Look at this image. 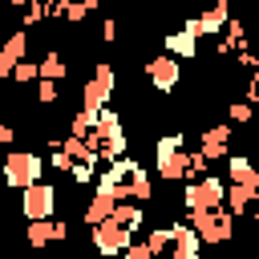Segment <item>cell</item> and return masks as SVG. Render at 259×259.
<instances>
[{
	"label": "cell",
	"mask_w": 259,
	"mask_h": 259,
	"mask_svg": "<svg viewBox=\"0 0 259 259\" xmlns=\"http://www.w3.org/2000/svg\"><path fill=\"white\" fill-rule=\"evenodd\" d=\"M190 166V138L186 134H162L154 146V174L162 182H186Z\"/></svg>",
	"instance_id": "cell-1"
},
{
	"label": "cell",
	"mask_w": 259,
	"mask_h": 259,
	"mask_svg": "<svg viewBox=\"0 0 259 259\" xmlns=\"http://www.w3.org/2000/svg\"><path fill=\"white\" fill-rule=\"evenodd\" d=\"M45 158L40 154H32V150H8V158L0 162V178H4V186L8 190H28V186H36L40 182V174H45Z\"/></svg>",
	"instance_id": "cell-2"
},
{
	"label": "cell",
	"mask_w": 259,
	"mask_h": 259,
	"mask_svg": "<svg viewBox=\"0 0 259 259\" xmlns=\"http://www.w3.org/2000/svg\"><path fill=\"white\" fill-rule=\"evenodd\" d=\"M186 227H190L202 243L219 247V243H227V239L235 235V214H231L227 206H219V210H198V214H186Z\"/></svg>",
	"instance_id": "cell-3"
},
{
	"label": "cell",
	"mask_w": 259,
	"mask_h": 259,
	"mask_svg": "<svg viewBox=\"0 0 259 259\" xmlns=\"http://www.w3.org/2000/svg\"><path fill=\"white\" fill-rule=\"evenodd\" d=\"M223 202H227V182L214 178V174H206V178H198V182H186V190H182V206H186V214L219 210Z\"/></svg>",
	"instance_id": "cell-4"
},
{
	"label": "cell",
	"mask_w": 259,
	"mask_h": 259,
	"mask_svg": "<svg viewBox=\"0 0 259 259\" xmlns=\"http://www.w3.org/2000/svg\"><path fill=\"white\" fill-rule=\"evenodd\" d=\"M113 89H117V73H113V65H109V61H97V69L89 73V81H85V89H81V109L101 113V109L109 105Z\"/></svg>",
	"instance_id": "cell-5"
},
{
	"label": "cell",
	"mask_w": 259,
	"mask_h": 259,
	"mask_svg": "<svg viewBox=\"0 0 259 259\" xmlns=\"http://www.w3.org/2000/svg\"><path fill=\"white\" fill-rule=\"evenodd\" d=\"M89 243L97 247V255H105V259H117V255H125V251H130V243H134V231H125V227H117L113 219H105L101 227H93V231H89Z\"/></svg>",
	"instance_id": "cell-6"
},
{
	"label": "cell",
	"mask_w": 259,
	"mask_h": 259,
	"mask_svg": "<svg viewBox=\"0 0 259 259\" xmlns=\"http://www.w3.org/2000/svg\"><path fill=\"white\" fill-rule=\"evenodd\" d=\"M53 210H57V186L36 182V186H28L20 194V214L28 223H45V219H53Z\"/></svg>",
	"instance_id": "cell-7"
},
{
	"label": "cell",
	"mask_w": 259,
	"mask_h": 259,
	"mask_svg": "<svg viewBox=\"0 0 259 259\" xmlns=\"http://www.w3.org/2000/svg\"><path fill=\"white\" fill-rule=\"evenodd\" d=\"M146 77H150V85H154L158 93H174V89H178V81H182V61H174V57L158 53V57L146 65Z\"/></svg>",
	"instance_id": "cell-8"
},
{
	"label": "cell",
	"mask_w": 259,
	"mask_h": 259,
	"mask_svg": "<svg viewBox=\"0 0 259 259\" xmlns=\"http://www.w3.org/2000/svg\"><path fill=\"white\" fill-rule=\"evenodd\" d=\"M227 24H231V4L219 0V4H210L206 12H198L194 20H186L182 28L194 32V36H206V32H227Z\"/></svg>",
	"instance_id": "cell-9"
},
{
	"label": "cell",
	"mask_w": 259,
	"mask_h": 259,
	"mask_svg": "<svg viewBox=\"0 0 259 259\" xmlns=\"http://www.w3.org/2000/svg\"><path fill=\"white\" fill-rule=\"evenodd\" d=\"M231 125H210V130H202L198 134V154L206 158V162H223V158H231L227 150H231Z\"/></svg>",
	"instance_id": "cell-10"
},
{
	"label": "cell",
	"mask_w": 259,
	"mask_h": 259,
	"mask_svg": "<svg viewBox=\"0 0 259 259\" xmlns=\"http://www.w3.org/2000/svg\"><path fill=\"white\" fill-rule=\"evenodd\" d=\"M166 259H202V239L186 223H170V255Z\"/></svg>",
	"instance_id": "cell-11"
},
{
	"label": "cell",
	"mask_w": 259,
	"mask_h": 259,
	"mask_svg": "<svg viewBox=\"0 0 259 259\" xmlns=\"http://www.w3.org/2000/svg\"><path fill=\"white\" fill-rule=\"evenodd\" d=\"M24 239H28V247H49V243H65L69 239V223L65 219H45V223H28V231H24Z\"/></svg>",
	"instance_id": "cell-12"
},
{
	"label": "cell",
	"mask_w": 259,
	"mask_h": 259,
	"mask_svg": "<svg viewBox=\"0 0 259 259\" xmlns=\"http://www.w3.org/2000/svg\"><path fill=\"white\" fill-rule=\"evenodd\" d=\"M24 53H28V32H20V28H16V32L0 45V81L16 73V65L24 61Z\"/></svg>",
	"instance_id": "cell-13"
},
{
	"label": "cell",
	"mask_w": 259,
	"mask_h": 259,
	"mask_svg": "<svg viewBox=\"0 0 259 259\" xmlns=\"http://www.w3.org/2000/svg\"><path fill=\"white\" fill-rule=\"evenodd\" d=\"M113 206H117V194L113 190H105V186H97L93 190V198H89V206H85V227L93 231V227H101L109 214H113Z\"/></svg>",
	"instance_id": "cell-14"
},
{
	"label": "cell",
	"mask_w": 259,
	"mask_h": 259,
	"mask_svg": "<svg viewBox=\"0 0 259 259\" xmlns=\"http://www.w3.org/2000/svg\"><path fill=\"white\" fill-rule=\"evenodd\" d=\"M227 182H231V186H251V190H259V166H255L251 158H243V154H231V158H227Z\"/></svg>",
	"instance_id": "cell-15"
},
{
	"label": "cell",
	"mask_w": 259,
	"mask_h": 259,
	"mask_svg": "<svg viewBox=\"0 0 259 259\" xmlns=\"http://www.w3.org/2000/svg\"><path fill=\"white\" fill-rule=\"evenodd\" d=\"M162 53L166 57H174V61H194V53H198V36L194 32H166L162 36Z\"/></svg>",
	"instance_id": "cell-16"
},
{
	"label": "cell",
	"mask_w": 259,
	"mask_h": 259,
	"mask_svg": "<svg viewBox=\"0 0 259 259\" xmlns=\"http://www.w3.org/2000/svg\"><path fill=\"white\" fill-rule=\"evenodd\" d=\"M255 202H259V190H251V186H231V182H227V202H223V206H227L235 219L247 214Z\"/></svg>",
	"instance_id": "cell-17"
},
{
	"label": "cell",
	"mask_w": 259,
	"mask_h": 259,
	"mask_svg": "<svg viewBox=\"0 0 259 259\" xmlns=\"http://www.w3.org/2000/svg\"><path fill=\"white\" fill-rule=\"evenodd\" d=\"M109 219H113L117 227H125V231H142V219H146V214H142V206H138V202H117Z\"/></svg>",
	"instance_id": "cell-18"
},
{
	"label": "cell",
	"mask_w": 259,
	"mask_h": 259,
	"mask_svg": "<svg viewBox=\"0 0 259 259\" xmlns=\"http://www.w3.org/2000/svg\"><path fill=\"white\" fill-rule=\"evenodd\" d=\"M150 198H154V178L138 166V170H134V178H130V202H138V206H142V202H150Z\"/></svg>",
	"instance_id": "cell-19"
},
{
	"label": "cell",
	"mask_w": 259,
	"mask_h": 259,
	"mask_svg": "<svg viewBox=\"0 0 259 259\" xmlns=\"http://www.w3.org/2000/svg\"><path fill=\"white\" fill-rule=\"evenodd\" d=\"M65 77H69V65L61 61V53H57V49L45 53V61H40V81H57V85H61Z\"/></svg>",
	"instance_id": "cell-20"
},
{
	"label": "cell",
	"mask_w": 259,
	"mask_h": 259,
	"mask_svg": "<svg viewBox=\"0 0 259 259\" xmlns=\"http://www.w3.org/2000/svg\"><path fill=\"white\" fill-rule=\"evenodd\" d=\"M146 247H150V255H154V259H166V255H170V227H150Z\"/></svg>",
	"instance_id": "cell-21"
},
{
	"label": "cell",
	"mask_w": 259,
	"mask_h": 259,
	"mask_svg": "<svg viewBox=\"0 0 259 259\" xmlns=\"http://www.w3.org/2000/svg\"><path fill=\"white\" fill-rule=\"evenodd\" d=\"M93 125H97V113H89V109H77L73 113V121H69V138H89L93 134Z\"/></svg>",
	"instance_id": "cell-22"
},
{
	"label": "cell",
	"mask_w": 259,
	"mask_h": 259,
	"mask_svg": "<svg viewBox=\"0 0 259 259\" xmlns=\"http://www.w3.org/2000/svg\"><path fill=\"white\" fill-rule=\"evenodd\" d=\"M251 113H255V105H251L247 97H239V101H231V105H227V121H231V125H247V121H251Z\"/></svg>",
	"instance_id": "cell-23"
},
{
	"label": "cell",
	"mask_w": 259,
	"mask_h": 259,
	"mask_svg": "<svg viewBox=\"0 0 259 259\" xmlns=\"http://www.w3.org/2000/svg\"><path fill=\"white\" fill-rule=\"evenodd\" d=\"M12 81H16V85H32V81H40V65H36V61H20L16 73H12Z\"/></svg>",
	"instance_id": "cell-24"
},
{
	"label": "cell",
	"mask_w": 259,
	"mask_h": 259,
	"mask_svg": "<svg viewBox=\"0 0 259 259\" xmlns=\"http://www.w3.org/2000/svg\"><path fill=\"white\" fill-rule=\"evenodd\" d=\"M49 16V4H40V0H32V4H24V28H32V24H40Z\"/></svg>",
	"instance_id": "cell-25"
},
{
	"label": "cell",
	"mask_w": 259,
	"mask_h": 259,
	"mask_svg": "<svg viewBox=\"0 0 259 259\" xmlns=\"http://www.w3.org/2000/svg\"><path fill=\"white\" fill-rule=\"evenodd\" d=\"M57 93H61V85H57V81H36V101H40V105H53V101H57Z\"/></svg>",
	"instance_id": "cell-26"
},
{
	"label": "cell",
	"mask_w": 259,
	"mask_h": 259,
	"mask_svg": "<svg viewBox=\"0 0 259 259\" xmlns=\"http://www.w3.org/2000/svg\"><path fill=\"white\" fill-rule=\"evenodd\" d=\"M93 174H97V166H89V162H77V166L69 170V178H73V182H81V186H85V182H93Z\"/></svg>",
	"instance_id": "cell-27"
},
{
	"label": "cell",
	"mask_w": 259,
	"mask_h": 259,
	"mask_svg": "<svg viewBox=\"0 0 259 259\" xmlns=\"http://www.w3.org/2000/svg\"><path fill=\"white\" fill-rule=\"evenodd\" d=\"M247 101H251V105H259V65L251 69V81H247Z\"/></svg>",
	"instance_id": "cell-28"
},
{
	"label": "cell",
	"mask_w": 259,
	"mask_h": 259,
	"mask_svg": "<svg viewBox=\"0 0 259 259\" xmlns=\"http://www.w3.org/2000/svg\"><path fill=\"white\" fill-rule=\"evenodd\" d=\"M101 40H105V45L117 40V20H105V24H101Z\"/></svg>",
	"instance_id": "cell-29"
},
{
	"label": "cell",
	"mask_w": 259,
	"mask_h": 259,
	"mask_svg": "<svg viewBox=\"0 0 259 259\" xmlns=\"http://www.w3.org/2000/svg\"><path fill=\"white\" fill-rule=\"evenodd\" d=\"M12 142H16V130L8 121H0V146H12Z\"/></svg>",
	"instance_id": "cell-30"
},
{
	"label": "cell",
	"mask_w": 259,
	"mask_h": 259,
	"mask_svg": "<svg viewBox=\"0 0 259 259\" xmlns=\"http://www.w3.org/2000/svg\"><path fill=\"white\" fill-rule=\"evenodd\" d=\"M251 223H255V231H259V202L251 206Z\"/></svg>",
	"instance_id": "cell-31"
},
{
	"label": "cell",
	"mask_w": 259,
	"mask_h": 259,
	"mask_svg": "<svg viewBox=\"0 0 259 259\" xmlns=\"http://www.w3.org/2000/svg\"><path fill=\"white\" fill-rule=\"evenodd\" d=\"M0 101H4V85H0Z\"/></svg>",
	"instance_id": "cell-32"
},
{
	"label": "cell",
	"mask_w": 259,
	"mask_h": 259,
	"mask_svg": "<svg viewBox=\"0 0 259 259\" xmlns=\"http://www.w3.org/2000/svg\"><path fill=\"white\" fill-rule=\"evenodd\" d=\"M45 259H53V255H45Z\"/></svg>",
	"instance_id": "cell-33"
}]
</instances>
